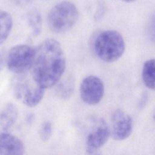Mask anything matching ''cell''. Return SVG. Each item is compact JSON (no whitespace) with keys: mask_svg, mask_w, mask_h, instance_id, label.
Segmentation results:
<instances>
[{"mask_svg":"<svg viewBox=\"0 0 155 155\" xmlns=\"http://www.w3.org/2000/svg\"><path fill=\"white\" fill-rule=\"evenodd\" d=\"M65 68L66 58L61 44L55 39H47L36 48L30 71L35 82L47 89L61 80Z\"/></svg>","mask_w":155,"mask_h":155,"instance_id":"cell-1","label":"cell"},{"mask_svg":"<svg viewBox=\"0 0 155 155\" xmlns=\"http://www.w3.org/2000/svg\"><path fill=\"white\" fill-rule=\"evenodd\" d=\"M93 48L99 59L111 63L122 57L125 50V44L119 32L107 30L101 31L96 35L94 40Z\"/></svg>","mask_w":155,"mask_h":155,"instance_id":"cell-2","label":"cell"},{"mask_svg":"<svg viewBox=\"0 0 155 155\" xmlns=\"http://www.w3.org/2000/svg\"><path fill=\"white\" fill-rule=\"evenodd\" d=\"M79 18V11L71 2L63 1L54 5L50 10L47 21L49 28L61 33L72 28Z\"/></svg>","mask_w":155,"mask_h":155,"instance_id":"cell-3","label":"cell"},{"mask_svg":"<svg viewBox=\"0 0 155 155\" xmlns=\"http://www.w3.org/2000/svg\"><path fill=\"white\" fill-rule=\"evenodd\" d=\"M35 49L29 45L19 44L7 51L6 66L16 74H23L30 70L35 56Z\"/></svg>","mask_w":155,"mask_h":155,"instance_id":"cell-4","label":"cell"},{"mask_svg":"<svg viewBox=\"0 0 155 155\" xmlns=\"http://www.w3.org/2000/svg\"><path fill=\"white\" fill-rule=\"evenodd\" d=\"M25 74H18L13 87L15 96L28 107L37 106L42 100L45 88L39 85L32 78L25 77Z\"/></svg>","mask_w":155,"mask_h":155,"instance_id":"cell-5","label":"cell"},{"mask_svg":"<svg viewBox=\"0 0 155 155\" xmlns=\"http://www.w3.org/2000/svg\"><path fill=\"white\" fill-rule=\"evenodd\" d=\"M111 136L116 140H124L130 136L134 124L131 116L120 108L114 110L110 117L109 124Z\"/></svg>","mask_w":155,"mask_h":155,"instance_id":"cell-6","label":"cell"},{"mask_svg":"<svg viewBox=\"0 0 155 155\" xmlns=\"http://www.w3.org/2000/svg\"><path fill=\"white\" fill-rule=\"evenodd\" d=\"M104 91L105 87L103 81L94 75H89L84 78L79 87V93L82 101L90 105L99 104L104 96Z\"/></svg>","mask_w":155,"mask_h":155,"instance_id":"cell-7","label":"cell"},{"mask_svg":"<svg viewBox=\"0 0 155 155\" xmlns=\"http://www.w3.org/2000/svg\"><path fill=\"white\" fill-rule=\"evenodd\" d=\"M110 136L109 124L103 118L97 119L87 136V151L89 154L96 153L107 142Z\"/></svg>","mask_w":155,"mask_h":155,"instance_id":"cell-8","label":"cell"},{"mask_svg":"<svg viewBox=\"0 0 155 155\" xmlns=\"http://www.w3.org/2000/svg\"><path fill=\"white\" fill-rule=\"evenodd\" d=\"M25 150V145L19 138L7 131L0 133V154L20 155Z\"/></svg>","mask_w":155,"mask_h":155,"instance_id":"cell-9","label":"cell"},{"mask_svg":"<svg viewBox=\"0 0 155 155\" xmlns=\"http://www.w3.org/2000/svg\"><path fill=\"white\" fill-rule=\"evenodd\" d=\"M18 116L16 106L8 103L0 111V129L2 131H7L15 124Z\"/></svg>","mask_w":155,"mask_h":155,"instance_id":"cell-10","label":"cell"},{"mask_svg":"<svg viewBox=\"0 0 155 155\" xmlns=\"http://www.w3.org/2000/svg\"><path fill=\"white\" fill-rule=\"evenodd\" d=\"M142 78L144 85L150 90H155V58L146 61L142 67Z\"/></svg>","mask_w":155,"mask_h":155,"instance_id":"cell-11","label":"cell"},{"mask_svg":"<svg viewBox=\"0 0 155 155\" xmlns=\"http://www.w3.org/2000/svg\"><path fill=\"white\" fill-rule=\"evenodd\" d=\"M13 27V18L7 12L0 10V45L8 38Z\"/></svg>","mask_w":155,"mask_h":155,"instance_id":"cell-12","label":"cell"},{"mask_svg":"<svg viewBox=\"0 0 155 155\" xmlns=\"http://www.w3.org/2000/svg\"><path fill=\"white\" fill-rule=\"evenodd\" d=\"M56 93L62 99L70 98L74 90V80L71 77H68L64 79L60 80L56 85Z\"/></svg>","mask_w":155,"mask_h":155,"instance_id":"cell-13","label":"cell"},{"mask_svg":"<svg viewBox=\"0 0 155 155\" xmlns=\"http://www.w3.org/2000/svg\"><path fill=\"white\" fill-rule=\"evenodd\" d=\"M28 22L33 35L35 36L39 35L42 26V20L40 15L36 12L32 13L28 17Z\"/></svg>","mask_w":155,"mask_h":155,"instance_id":"cell-14","label":"cell"},{"mask_svg":"<svg viewBox=\"0 0 155 155\" xmlns=\"http://www.w3.org/2000/svg\"><path fill=\"white\" fill-rule=\"evenodd\" d=\"M53 133V125L49 121L44 122L39 129V136L43 142H47L51 137Z\"/></svg>","mask_w":155,"mask_h":155,"instance_id":"cell-15","label":"cell"},{"mask_svg":"<svg viewBox=\"0 0 155 155\" xmlns=\"http://www.w3.org/2000/svg\"><path fill=\"white\" fill-rule=\"evenodd\" d=\"M148 30L151 37L155 39V12L152 15L149 21Z\"/></svg>","mask_w":155,"mask_h":155,"instance_id":"cell-16","label":"cell"},{"mask_svg":"<svg viewBox=\"0 0 155 155\" xmlns=\"http://www.w3.org/2000/svg\"><path fill=\"white\" fill-rule=\"evenodd\" d=\"M6 54L7 50L5 48L0 50V71H1L4 66L6 65Z\"/></svg>","mask_w":155,"mask_h":155,"instance_id":"cell-17","label":"cell"},{"mask_svg":"<svg viewBox=\"0 0 155 155\" xmlns=\"http://www.w3.org/2000/svg\"><path fill=\"white\" fill-rule=\"evenodd\" d=\"M11 1L16 5H22L27 3L29 1V0H11Z\"/></svg>","mask_w":155,"mask_h":155,"instance_id":"cell-18","label":"cell"},{"mask_svg":"<svg viewBox=\"0 0 155 155\" xmlns=\"http://www.w3.org/2000/svg\"><path fill=\"white\" fill-rule=\"evenodd\" d=\"M122 1H124V2H134L136 0H120Z\"/></svg>","mask_w":155,"mask_h":155,"instance_id":"cell-19","label":"cell"},{"mask_svg":"<svg viewBox=\"0 0 155 155\" xmlns=\"http://www.w3.org/2000/svg\"><path fill=\"white\" fill-rule=\"evenodd\" d=\"M153 120H154V122H155V109H154V111H153Z\"/></svg>","mask_w":155,"mask_h":155,"instance_id":"cell-20","label":"cell"}]
</instances>
